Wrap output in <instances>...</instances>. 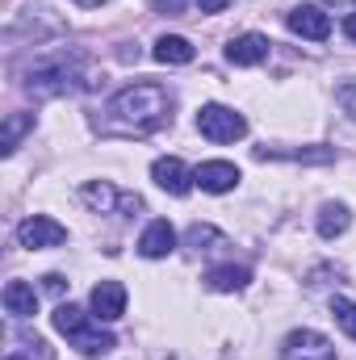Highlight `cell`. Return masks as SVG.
<instances>
[{"instance_id":"19","label":"cell","mask_w":356,"mask_h":360,"mask_svg":"<svg viewBox=\"0 0 356 360\" xmlns=\"http://www.w3.org/2000/svg\"><path fill=\"white\" fill-rule=\"evenodd\" d=\"M4 360H55V352H51V344H46L42 335H21L17 348H13Z\"/></svg>"},{"instance_id":"9","label":"cell","mask_w":356,"mask_h":360,"mask_svg":"<svg viewBox=\"0 0 356 360\" xmlns=\"http://www.w3.org/2000/svg\"><path fill=\"white\" fill-rule=\"evenodd\" d=\"M268 42L265 34H239V38H231L227 42V59L235 63V68H256V63H265L268 59Z\"/></svg>"},{"instance_id":"20","label":"cell","mask_w":356,"mask_h":360,"mask_svg":"<svg viewBox=\"0 0 356 360\" xmlns=\"http://www.w3.org/2000/svg\"><path fill=\"white\" fill-rule=\"evenodd\" d=\"M25 130H34V113H8V122H4V155L17 151Z\"/></svg>"},{"instance_id":"8","label":"cell","mask_w":356,"mask_h":360,"mask_svg":"<svg viewBox=\"0 0 356 360\" xmlns=\"http://www.w3.org/2000/svg\"><path fill=\"white\" fill-rule=\"evenodd\" d=\"M89 306H92V314H96V323L122 319V314H126V285H122V281H96Z\"/></svg>"},{"instance_id":"15","label":"cell","mask_w":356,"mask_h":360,"mask_svg":"<svg viewBox=\"0 0 356 360\" xmlns=\"http://www.w3.org/2000/svg\"><path fill=\"white\" fill-rule=\"evenodd\" d=\"M348 226H352V214H348V205H340V201H327V205L319 210V235H323V239H340Z\"/></svg>"},{"instance_id":"21","label":"cell","mask_w":356,"mask_h":360,"mask_svg":"<svg viewBox=\"0 0 356 360\" xmlns=\"http://www.w3.org/2000/svg\"><path fill=\"white\" fill-rule=\"evenodd\" d=\"M331 314H336V323L348 331V340H356V302H348V297H331Z\"/></svg>"},{"instance_id":"18","label":"cell","mask_w":356,"mask_h":360,"mask_svg":"<svg viewBox=\"0 0 356 360\" xmlns=\"http://www.w3.org/2000/svg\"><path fill=\"white\" fill-rule=\"evenodd\" d=\"M51 323H55V331H59V335H68V340H72L80 327H89V314H84L80 306H72V302H59V306H55V314H51Z\"/></svg>"},{"instance_id":"26","label":"cell","mask_w":356,"mask_h":360,"mask_svg":"<svg viewBox=\"0 0 356 360\" xmlns=\"http://www.w3.org/2000/svg\"><path fill=\"white\" fill-rule=\"evenodd\" d=\"M344 34L356 42V13H348V17H344Z\"/></svg>"},{"instance_id":"7","label":"cell","mask_w":356,"mask_h":360,"mask_svg":"<svg viewBox=\"0 0 356 360\" xmlns=\"http://www.w3.org/2000/svg\"><path fill=\"white\" fill-rule=\"evenodd\" d=\"M151 180L164 188V193H172V197H184L197 180H193V172L184 168V160L180 155H160L155 164H151Z\"/></svg>"},{"instance_id":"24","label":"cell","mask_w":356,"mask_h":360,"mask_svg":"<svg viewBox=\"0 0 356 360\" xmlns=\"http://www.w3.org/2000/svg\"><path fill=\"white\" fill-rule=\"evenodd\" d=\"M42 289H46V293H63V289H68V281H63L59 272H51V276H42Z\"/></svg>"},{"instance_id":"1","label":"cell","mask_w":356,"mask_h":360,"mask_svg":"<svg viewBox=\"0 0 356 360\" xmlns=\"http://www.w3.org/2000/svg\"><path fill=\"white\" fill-rule=\"evenodd\" d=\"M172 117V96L160 84H126L113 92L105 109V126L113 134H151Z\"/></svg>"},{"instance_id":"3","label":"cell","mask_w":356,"mask_h":360,"mask_svg":"<svg viewBox=\"0 0 356 360\" xmlns=\"http://www.w3.org/2000/svg\"><path fill=\"white\" fill-rule=\"evenodd\" d=\"M197 130L210 143H235V139L248 134V122H243V113H235L227 105H201L197 109Z\"/></svg>"},{"instance_id":"11","label":"cell","mask_w":356,"mask_h":360,"mask_svg":"<svg viewBox=\"0 0 356 360\" xmlns=\"http://www.w3.org/2000/svg\"><path fill=\"white\" fill-rule=\"evenodd\" d=\"M172 248H177V231L164 218H155L139 239V256H147V260H164V256H172Z\"/></svg>"},{"instance_id":"13","label":"cell","mask_w":356,"mask_h":360,"mask_svg":"<svg viewBox=\"0 0 356 360\" xmlns=\"http://www.w3.org/2000/svg\"><path fill=\"white\" fill-rule=\"evenodd\" d=\"M72 348L80 352V356H105V352H113L117 348V340H113V331H101V327H80L76 335H72Z\"/></svg>"},{"instance_id":"22","label":"cell","mask_w":356,"mask_h":360,"mask_svg":"<svg viewBox=\"0 0 356 360\" xmlns=\"http://www.w3.org/2000/svg\"><path fill=\"white\" fill-rule=\"evenodd\" d=\"M189 243L201 252V243H222V235H218L214 226H193V231H189Z\"/></svg>"},{"instance_id":"17","label":"cell","mask_w":356,"mask_h":360,"mask_svg":"<svg viewBox=\"0 0 356 360\" xmlns=\"http://www.w3.org/2000/svg\"><path fill=\"white\" fill-rule=\"evenodd\" d=\"M160 63H193V42L189 38H180V34H164L160 42H155V51H151Z\"/></svg>"},{"instance_id":"14","label":"cell","mask_w":356,"mask_h":360,"mask_svg":"<svg viewBox=\"0 0 356 360\" xmlns=\"http://www.w3.org/2000/svg\"><path fill=\"white\" fill-rule=\"evenodd\" d=\"M252 281V272L243 269V264H218V269L205 272V285L214 289V293H235V289H243Z\"/></svg>"},{"instance_id":"2","label":"cell","mask_w":356,"mask_h":360,"mask_svg":"<svg viewBox=\"0 0 356 360\" xmlns=\"http://www.w3.org/2000/svg\"><path fill=\"white\" fill-rule=\"evenodd\" d=\"M89 80L80 76V59L76 55H46L30 68L25 76V89L34 96H63V92H76L84 89Z\"/></svg>"},{"instance_id":"6","label":"cell","mask_w":356,"mask_h":360,"mask_svg":"<svg viewBox=\"0 0 356 360\" xmlns=\"http://www.w3.org/2000/svg\"><path fill=\"white\" fill-rule=\"evenodd\" d=\"M285 25H289L298 38H310V42H327V38H331V17H327L323 8H314V4H298V8L285 17Z\"/></svg>"},{"instance_id":"27","label":"cell","mask_w":356,"mask_h":360,"mask_svg":"<svg viewBox=\"0 0 356 360\" xmlns=\"http://www.w3.org/2000/svg\"><path fill=\"white\" fill-rule=\"evenodd\" d=\"M184 0H160V13H168V8H180Z\"/></svg>"},{"instance_id":"12","label":"cell","mask_w":356,"mask_h":360,"mask_svg":"<svg viewBox=\"0 0 356 360\" xmlns=\"http://www.w3.org/2000/svg\"><path fill=\"white\" fill-rule=\"evenodd\" d=\"M0 302H4V310H8L13 319H30V314L38 310V293H34V285H25V281H8L4 293H0Z\"/></svg>"},{"instance_id":"28","label":"cell","mask_w":356,"mask_h":360,"mask_svg":"<svg viewBox=\"0 0 356 360\" xmlns=\"http://www.w3.org/2000/svg\"><path fill=\"white\" fill-rule=\"evenodd\" d=\"M76 4H84V8H96V4H105V0H76Z\"/></svg>"},{"instance_id":"5","label":"cell","mask_w":356,"mask_h":360,"mask_svg":"<svg viewBox=\"0 0 356 360\" xmlns=\"http://www.w3.org/2000/svg\"><path fill=\"white\" fill-rule=\"evenodd\" d=\"M17 239H21V248H30V252H38V248H63V243H68V226H59V222L46 218V214H34V218H25V222L17 226Z\"/></svg>"},{"instance_id":"16","label":"cell","mask_w":356,"mask_h":360,"mask_svg":"<svg viewBox=\"0 0 356 360\" xmlns=\"http://www.w3.org/2000/svg\"><path fill=\"white\" fill-rule=\"evenodd\" d=\"M80 197L89 201L92 210H101V214H109V210H122V201H126V197H122V193H117L109 180H89V184L80 188Z\"/></svg>"},{"instance_id":"25","label":"cell","mask_w":356,"mask_h":360,"mask_svg":"<svg viewBox=\"0 0 356 360\" xmlns=\"http://www.w3.org/2000/svg\"><path fill=\"white\" fill-rule=\"evenodd\" d=\"M201 4V13H222L227 4H235V0H197Z\"/></svg>"},{"instance_id":"23","label":"cell","mask_w":356,"mask_h":360,"mask_svg":"<svg viewBox=\"0 0 356 360\" xmlns=\"http://www.w3.org/2000/svg\"><path fill=\"white\" fill-rule=\"evenodd\" d=\"M340 105L356 117V84H344V89H340Z\"/></svg>"},{"instance_id":"4","label":"cell","mask_w":356,"mask_h":360,"mask_svg":"<svg viewBox=\"0 0 356 360\" xmlns=\"http://www.w3.org/2000/svg\"><path fill=\"white\" fill-rule=\"evenodd\" d=\"M281 360H336V348L327 335L302 327V331H289L285 344H281Z\"/></svg>"},{"instance_id":"10","label":"cell","mask_w":356,"mask_h":360,"mask_svg":"<svg viewBox=\"0 0 356 360\" xmlns=\"http://www.w3.org/2000/svg\"><path fill=\"white\" fill-rule=\"evenodd\" d=\"M193 180H197L205 193H231V188L239 184V168L227 164V160H205V164L193 172Z\"/></svg>"}]
</instances>
